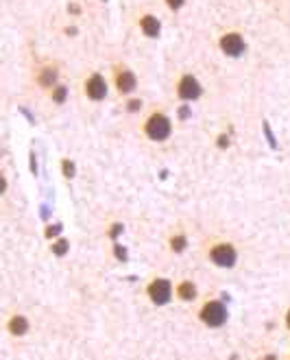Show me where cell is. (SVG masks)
I'll return each instance as SVG.
<instances>
[{"instance_id":"7c38bea8","label":"cell","mask_w":290,"mask_h":360,"mask_svg":"<svg viewBox=\"0 0 290 360\" xmlns=\"http://www.w3.org/2000/svg\"><path fill=\"white\" fill-rule=\"evenodd\" d=\"M55 79H57L55 70H44V75L40 77V83H41V86H52V83H55Z\"/></svg>"},{"instance_id":"ba28073f","label":"cell","mask_w":290,"mask_h":360,"mask_svg":"<svg viewBox=\"0 0 290 360\" xmlns=\"http://www.w3.org/2000/svg\"><path fill=\"white\" fill-rule=\"evenodd\" d=\"M116 86H118V90L120 92H131V90L135 88V77H133V72H129V70H123L118 75V79H116Z\"/></svg>"},{"instance_id":"e0dca14e","label":"cell","mask_w":290,"mask_h":360,"mask_svg":"<svg viewBox=\"0 0 290 360\" xmlns=\"http://www.w3.org/2000/svg\"><path fill=\"white\" fill-rule=\"evenodd\" d=\"M166 2H168V7L170 9H179L183 4V0H166Z\"/></svg>"},{"instance_id":"2e32d148","label":"cell","mask_w":290,"mask_h":360,"mask_svg":"<svg viewBox=\"0 0 290 360\" xmlns=\"http://www.w3.org/2000/svg\"><path fill=\"white\" fill-rule=\"evenodd\" d=\"M63 173H66V177H72V175H75V166H72L70 162H63Z\"/></svg>"},{"instance_id":"ffe728a7","label":"cell","mask_w":290,"mask_h":360,"mask_svg":"<svg viewBox=\"0 0 290 360\" xmlns=\"http://www.w3.org/2000/svg\"><path fill=\"white\" fill-rule=\"evenodd\" d=\"M116 253H118V258H124V249L118 247V249H116Z\"/></svg>"},{"instance_id":"44dd1931","label":"cell","mask_w":290,"mask_h":360,"mask_svg":"<svg viewBox=\"0 0 290 360\" xmlns=\"http://www.w3.org/2000/svg\"><path fill=\"white\" fill-rule=\"evenodd\" d=\"M288 327H290V312H288Z\"/></svg>"},{"instance_id":"4fadbf2b","label":"cell","mask_w":290,"mask_h":360,"mask_svg":"<svg viewBox=\"0 0 290 360\" xmlns=\"http://www.w3.org/2000/svg\"><path fill=\"white\" fill-rule=\"evenodd\" d=\"M170 245H172V249H175V251H181V249L186 247V238H181V236L172 238V240H170Z\"/></svg>"},{"instance_id":"9c48e42d","label":"cell","mask_w":290,"mask_h":360,"mask_svg":"<svg viewBox=\"0 0 290 360\" xmlns=\"http://www.w3.org/2000/svg\"><path fill=\"white\" fill-rule=\"evenodd\" d=\"M142 31H144L149 38H157V35H160V22H157L153 15H144V18H142Z\"/></svg>"},{"instance_id":"3957f363","label":"cell","mask_w":290,"mask_h":360,"mask_svg":"<svg viewBox=\"0 0 290 360\" xmlns=\"http://www.w3.org/2000/svg\"><path fill=\"white\" fill-rule=\"evenodd\" d=\"M212 260L218 264V267H234V262H236V251H234V247H229V245H218V247H214Z\"/></svg>"},{"instance_id":"7a4b0ae2","label":"cell","mask_w":290,"mask_h":360,"mask_svg":"<svg viewBox=\"0 0 290 360\" xmlns=\"http://www.w3.org/2000/svg\"><path fill=\"white\" fill-rule=\"evenodd\" d=\"M201 316H203V321L207 323V325L216 327V325H223V323H225V319H227V312H225V308L220 304L212 301V304H207L203 308Z\"/></svg>"},{"instance_id":"6da1fadb","label":"cell","mask_w":290,"mask_h":360,"mask_svg":"<svg viewBox=\"0 0 290 360\" xmlns=\"http://www.w3.org/2000/svg\"><path fill=\"white\" fill-rule=\"evenodd\" d=\"M146 134H149V137H153V140H166L168 134H170V120L162 114L151 116L149 123H146Z\"/></svg>"},{"instance_id":"8fae6325","label":"cell","mask_w":290,"mask_h":360,"mask_svg":"<svg viewBox=\"0 0 290 360\" xmlns=\"http://www.w3.org/2000/svg\"><path fill=\"white\" fill-rule=\"evenodd\" d=\"M194 295H197V290H194V286L190 282H183L181 286H179V297L181 299H192Z\"/></svg>"},{"instance_id":"ac0fdd59","label":"cell","mask_w":290,"mask_h":360,"mask_svg":"<svg viewBox=\"0 0 290 360\" xmlns=\"http://www.w3.org/2000/svg\"><path fill=\"white\" fill-rule=\"evenodd\" d=\"M140 107H142L140 100H131V103H129V109H131V112H135V109H140Z\"/></svg>"},{"instance_id":"52a82bcc","label":"cell","mask_w":290,"mask_h":360,"mask_svg":"<svg viewBox=\"0 0 290 360\" xmlns=\"http://www.w3.org/2000/svg\"><path fill=\"white\" fill-rule=\"evenodd\" d=\"M179 94H181L183 98H197L199 94H201V86H199L197 79L183 77L181 83H179Z\"/></svg>"},{"instance_id":"5b68a950","label":"cell","mask_w":290,"mask_h":360,"mask_svg":"<svg viewBox=\"0 0 290 360\" xmlns=\"http://www.w3.org/2000/svg\"><path fill=\"white\" fill-rule=\"evenodd\" d=\"M220 48L231 57H238L240 52L245 50V42H242V38L238 33H229V35H225V38L220 40Z\"/></svg>"},{"instance_id":"8992f818","label":"cell","mask_w":290,"mask_h":360,"mask_svg":"<svg viewBox=\"0 0 290 360\" xmlns=\"http://www.w3.org/2000/svg\"><path fill=\"white\" fill-rule=\"evenodd\" d=\"M85 92H87L89 98L101 100V98H105V94H107V83L103 81V77L94 75V77L85 83Z\"/></svg>"},{"instance_id":"9a60e30c","label":"cell","mask_w":290,"mask_h":360,"mask_svg":"<svg viewBox=\"0 0 290 360\" xmlns=\"http://www.w3.org/2000/svg\"><path fill=\"white\" fill-rule=\"evenodd\" d=\"M52 98H55L57 103H61V100L66 98V88H57L55 90V96H52Z\"/></svg>"},{"instance_id":"30bf717a","label":"cell","mask_w":290,"mask_h":360,"mask_svg":"<svg viewBox=\"0 0 290 360\" xmlns=\"http://www.w3.org/2000/svg\"><path fill=\"white\" fill-rule=\"evenodd\" d=\"M26 327H29V323H26L24 316H13L11 323H9V330H11V334H24Z\"/></svg>"},{"instance_id":"5bb4252c","label":"cell","mask_w":290,"mask_h":360,"mask_svg":"<svg viewBox=\"0 0 290 360\" xmlns=\"http://www.w3.org/2000/svg\"><path fill=\"white\" fill-rule=\"evenodd\" d=\"M52 249H55V253H59V256H61V253H66V249H68V242H66V240H59V242H57V245L52 247Z\"/></svg>"},{"instance_id":"277c9868","label":"cell","mask_w":290,"mask_h":360,"mask_svg":"<svg viewBox=\"0 0 290 360\" xmlns=\"http://www.w3.org/2000/svg\"><path fill=\"white\" fill-rule=\"evenodd\" d=\"M149 295L155 304H166L170 299V284L166 279H155L149 288Z\"/></svg>"},{"instance_id":"d6986e66","label":"cell","mask_w":290,"mask_h":360,"mask_svg":"<svg viewBox=\"0 0 290 360\" xmlns=\"http://www.w3.org/2000/svg\"><path fill=\"white\" fill-rule=\"evenodd\" d=\"M218 144H220V146H227V144H229V142H227V137H220V140H218Z\"/></svg>"}]
</instances>
